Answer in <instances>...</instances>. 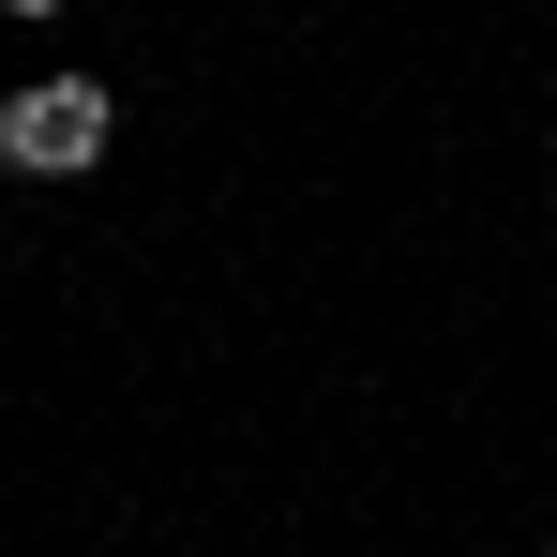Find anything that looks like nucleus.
I'll list each match as a JSON object with an SVG mask.
<instances>
[{
    "label": "nucleus",
    "instance_id": "1",
    "mask_svg": "<svg viewBox=\"0 0 557 557\" xmlns=\"http://www.w3.org/2000/svg\"><path fill=\"white\" fill-rule=\"evenodd\" d=\"M106 136H121V91H106V76L0 91V166H15V182H76V166H106Z\"/></svg>",
    "mask_w": 557,
    "mask_h": 557
},
{
    "label": "nucleus",
    "instance_id": "2",
    "mask_svg": "<svg viewBox=\"0 0 557 557\" xmlns=\"http://www.w3.org/2000/svg\"><path fill=\"white\" fill-rule=\"evenodd\" d=\"M0 15H61V0H0Z\"/></svg>",
    "mask_w": 557,
    "mask_h": 557
}]
</instances>
